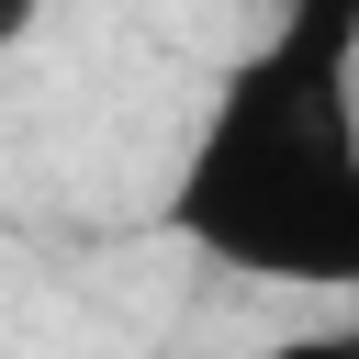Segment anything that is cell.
Segmentation results:
<instances>
[{"label":"cell","instance_id":"cell-2","mask_svg":"<svg viewBox=\"0 0 359 359\" xmlns=\"http://www.w3.org/2000/svg\"><path fill=\"white\" fill-rule=\"evenodd\" d=\"M269 359H359V337H348V325H314V337H292V348H269Z\"/></svg>","mask_w":359,"mask_h":359},{"label":"cell","instance_id":"cell-1","mask_svg":"<svg viewBox=\"0 0 359 359\" xmlns=\"http://www.w3.org/2000/svg\"><path fill=\"white\" fill-rule=\"evenodd\" d=\"M168 236L269 292L359 280V0H280L213 79L168 180Z\"/></svg>","mask_w":359,"mask_h":359},{"label":"cell","instance_id":"cell-3","mask_svg":"<svg viewBox=\"0 0 359 359\" xmlns=\"http://www.w3.org/2000/svg\"><path fill=\"white\" fill-rule=\"evenodd\" d=\"M34 22H45V0H0V45H22Z\"/></svg>","mask_w":359,"mask_h":359}]
</instances>
